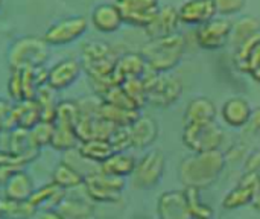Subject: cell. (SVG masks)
Masks as SVG:
<instances>
[{"label":"cell","mask_w":260,"mask_h":219,"mask_svg":"<svg viewBox=\"0 0 260 219\" xmlns=\"http://www.w3.org/2000/svg\"><path fill=\"white\" fill-rule=\"evenodd\" d=\"M67 197V191L61 189L55 183H46L37 187L30 197V203L37 210H56Z\"/></svg>","instance_id":"24"},{"label":"cell","mask_w":260,"mask_h":219,"mask_svg":"<svg viewBox=\"0 0 260 219\" xmlns=\"http://www.w3.org/2000/svg\"><path fill=\"white\" fill-rule=\"evenodd\" d=\"M213 3L216 8V14L224 17L239 12L244 8L245 0H213Z\"/></svg>","instance_id":"40"},{"label":"cell","mask_w":260,"mask_h":219,"mask_svg":"<svg viewBox=\"0 0 260 219\" xmlns=\"http://www.w3.org/2000/svg\"><path fill=\"white\" fill-rule=\"evenodd\" d=\"M88 27V21L82 15H72V17H64L55 23H52L43 38L49 46H66L78 38H81Z\"/></svg>","instance_id":"8"},{"label":"cell","mask_w":260,"mask_h":219,"mask_svg":"<svg viewBox=\"0 0 260 219\" xmlns=\"http://www.w3.org/2000/svg\"><path fill=\"white\" fill-rule=\"evenodd\" d=\"M260 32V21L253 17V15H245V17H241L236 24L233 26V30H232V40H233V44H235V49L239 47L244 41H247L248 38H251L253 35L259 34Z\"/></svg>","instance_id":"34"},{"label":"cell","mask_w":260,"mask_h":219,"mask_svg":"<svg viewBox=\"0 0 260 219\" xmlns=\"http://www.w3.org/2000/svg\"><path fill=\"white\" fill-rule=\"evenodd\" d=\"M8 96L12 102H20L24 101V93H23V81H21V73L20 70H11V76L8 79Z\"/></svg>","instance_id":"39"},{"label":"cell","mask_w":260,"mask_h":219,"mask_svg":"<svg viewBox=\"0 0 260 219\" xmlns=\"http://www.w3.org/2000/svg\"><path fill=\"white\" fill-rule=\"evenodd\" d=\"M180 21L187 24H203L216 15L213 0H187L178 9Z\"/></svg>","instance_id":"19"},{"label":"cell","mask_w":260,"mask_h":219,"mask_svg":"<svg viewBox=\"0 0 260 219\" xmlns=\"http://www.w3.org/2000/svg\"><path fill=\"white\" fill-rule=\"evenodd\" d=\"M0 189H2V187H0ZM0 197H3V195H0Z\"/></svg>","instance_id":"51"},{"label":"cell","mask_w":260,"mask_h":219,"mask_svg":"<svg viewBox=\"0 0 260 219\" xmlns=\"http://www.w3.org/2000/svg\"><path fill=\"white\" fill-rule=\"evenodd\" d=\"M136 163L137 160L128 154V152H114L111 154L104 163L99 165V171L117 177V178H128L133 175L134 169H136Z\"/></svg>","instance_id":"25"},{"label":"cell","mask_w":260,"mask_h":219,"mask_svg":"<svg viewBox=\"0 0 260 219\" xmlns=\"http://www.w3.org/2000/svg\"><path fill=\"white\" fill-rule=\"evenodd\" d=\"M91 23L99 32L111 34L122 26L123 18L116 3H101L91 12Z\"/></svg>","instance_id":"23"},{"label":"cell","mask_w":260,"mask_h":219,"mask_svg":"<svg viewBox=\"0 0 260 219\" xmlns=\"http://www.w3.org/2000/svg\"><path fill=\"white\" fill-rule=\"evenodd\" d=\"M41 120V108L35 99H24L14 102V123L15 128L30 130Z\"/></svg>","instance_id":"27"},{"label":"cell","mask_w":260,"mask_h":219,"mask_svg":"<svg viewBox=\"0 0 260 219\" xmlns=\"http://www.w3.org/2000/svg\"><path fill=\"white\" fill-rule=\"evenodd\" d=\"M108 142L113 146L114 152H126L129 148H133L129 127H116L110 134Z\"/></svg>","instance_id":"38"},{"label":"cell","mask_w":260,"mask_h":219,"mask_svg":"<svg viewBox=\"0 0 260 219\" xmlns=\"http://www.w3.org/2000/svg\"><path fill=\"white\" fill-rule=\"evenodd\" d=\"M146 61L142 56V53H134V52H128L123 53L120 56H117L116 59V66L113 70V79L114 84L120 85L122 82L133 79V78H140L143 75V72L146 70Z\"/></svg>","instance_id":"17"},{"label":"cell","mask_w":260,"mask_h":219,"mask_svg":"<svg viewBox=\"0 0 260 219\" xmlns=\"http://www.w3.org/2000/svg\"><path fill=\"white\" fill-rule=\"evenodd\" d=\"M248 127L251 128L253 133H256V134L260 136V107H257L256 110H253V116H251V120H250Z\"/></svg>","instance_id":"43"},{"label":"cell","mask_w":260,"mask_h":219,"mask_svg":"<svg viewBox=\"0 0 260 219\" xmlns=\"http://www.w3.org/2000/svg\"><path fill=\"white\" fill-rule=\"evenodd\" d=\"M186 41L183 35L174 34L163 38L149 40L140 50L146 66L157 73H168L177 67L184 55Z\"/></svg>","instance_id":"2"},{"label":"cell","mask_w":260,"mask_h":219,"mask_svg":"<svg viewBox=\"0 0 260 219\" xmlns=\"http://www.w3.org/2000/svg\"><path fill=\"white\" fill-rule=\"evenodd\" d=\"M0 219H3V216H2V215H0Z\"/></svg>","instance_id":"48"},{"label":"cell","mask_w":260,"mask_h":219,"mask_svg":"<svg viewBox=\"0 0 260 219\" xmlns=\"http://www.w3.org/2000/svg\"><path fill=\"white\" fill-rule=\"evenodd\" d=\"M120 85L139 110L143 105H146V85H145L142 78L128 79V81L122 82Z\"/></svg>","instance_id":"37"},{"label":"cell","mask_w":260,"mask_h":219,"mask_svg":"<svg viewBox=\"0 0 260 219\" xmlns=\"http://www.w3.org/2000/svg\"><path fill=\"white\" fill-rule=\"evenodd\" d=\"M251 207H253L254 210L260 212V180L259 183H257V187H256V194H254V200H253V203H251Z\"/></svg>","instance_id":"45"},{"label":"cell","mask_w":260,"mask_h":219,"mask_svg":"<svg viewBox=\"0 0 260 219\" xmlns=\"http://www.w3.org/2000/svg\"><path fill=\"white\" fill-rule=\"evenodd\" d=\"M244 172H251L260 177V149H253L244 160Z\"/></svg>","instance_id":"41"},{"label":"cell","mask_w":260,"mask_h":219,"mask_svg":"<svg viewBox=\"0 0 260 219\" xmlns=\"http://www.w3.org/2000/svg\"><path fill=\"white\" fill-rule=\"evenodd\" d=\"M250 76H251L256 82H259L260 84V66L256 69V70H253V72L250 73Z\"/></svg>","instance_id":"46"},{"label":"cell","mask_w":260,"mask_h":219,"mask_svg":"<svg viewBox=\"0 0 260 219\" xmlns=\"http://www.w3.org/2000/svg\"><path fill=\"white\" fill-rule=\"evenodd\" d=\"M49 55V44L43 37L26 35L11 43L6 52V61L11 70H26L43 67Z\"/></svg>","instance_id":"3"},{"label":"cell","mask_w":260,"mask_h":219,"mask_svg":"<svg viewBox=\"0 0 260 219\" xmlns=\"http://www.w3.org/2000/svg\"><path fill=\"white\" fill-rule=\"evenodd\" d=\"M37 209L30 201L0 197V215L3 219H32Z\"/></svg>","instance_id":"31"},{"label":"cell","mask_w":260,"mask_h":219,"mask_svg":"<svg viewBox=\"0 0 260 219\" xmlns=\"http://www.w3.org/2000/svg\"><path fill=\"white\" fill-rule=\"evenodd\" d=\"M133 148L145 149L154 145L158 137V123L154 117L140 114V117L129 127Z\"/></svg>","instance_id":"20"},{"label":"cell","mask_w":260,"mask_h":219,"mask_svg":"<svg viewBox=\"0 0 260 219\" xmlns=\"http://www.w3.org/2000/svg\"><path fill=\"white\" fill-rule=\"evenodd\" d=\"M253 116L251 104L242 96L229 98L221 107V117L225 125L232 128H244L250 123Z\"/></svg>","instance_id":"15"},{"label":"cell","mask_w":260,"mask_h":219,"mask_svg":"<svg viewBox=\"0 0 260 219\" xmlns=\"http://www.w3.org/2000/svg\"><path fill=\"white\" fill-rule=\"evenodd\" d=\"M158 219H190L184 189L166 191L157 200Z\"/></svg>","instance_id":"14"},{"label":"cell","mask_w":260,"mask_h":219,"mask_svg":"<svg viewBox=\"0 0 260 219\" xmlns=\"http://www.w3.org/2000/svg\"><path fill=\"white\" fill-rule=\"evenodd\" d=\"M216 114L218 110L212 99L206 96H197L187 102L183 114V122L184 125L209 123V122H215Z\"/></svg>","instance_id":"18"},{"label":"cell","mask_w":260,"mask_h":219,"mask_svg":"<svg viewBox=\"0 0 260 219\" xmlns=\"http://www.w3.org/2000/svg\"><path fill=\"white\" fill-rule=\"evenodd\" d=\"M14 171H17V169H12V168H0V187H2V189H3L6 180L9 178V175H11Z\"/></svg>","instance_id":"44"},{"label":"cell","mask_w":260,"mask_h":219,"mask_svg":"<svg viewBox=\"0 0 260 219\" xmlns=\"http://www.w3.org/2000/svg\"><path fill=\"white\" fill-rule=\"evenodd\" d=\"M0 6H2V0H0Z\"/></svg>","instance_id":"50"},{"label":"cell","mask_w":260,"mask_h":219,"mask_svg":"<svg viewBox=\"0 0 260 219\" xmlns=\"http://www.w3.org/2000/svg\"><path fill=\"white\" fill-rule=\"evenodd\" d=\"M140 78L146 85V104H151L152 107L169 108L183 93L181 81L172 75L157 73L151 67H146Z\"/></svg>","instance_id":"4"},{"label":"cell","mask_w":260,"mask_h":219,"mask_svg":"<svg viewBox=\"0 0 260 219\" xmlns=\"http://www.w3.org/2000/svg\"><path fill=\"white\" fill-rule=\"evenodd\" d=\"M227 155L219 151L198 152L184 157L178 165V180L184 187L204 191L213 186L222 175Z\"/></svg>","instance_id":"1"},{"label":"cell","mask_w":260,"mask_h":219,"mask_svg":"<svg viewBox=\"0 0 260 219\" xmlns=\"http://www.w3.org/2000/svg\"><path fill=\"white\" fill-rule=\"evenodd\" d=\"M35 189L37 187L34 184L32 177L24 169H17L9 175L2 192H3V197L12 198V200L29 201Z\"/></svg>","instance_id":"22"},{"label":"cell","mask_w":260,"mask_h":219,"mask_svg":"<svg viewBox=\"0 0 260 219\" xmlns=\"http://www.w3.org/2000/svg\"><path fill=\"white\" fill-rule=\"evenodd\" d=\"M84 192L93 203L114 204L122 200V194L126 187L125 178L108 175L102 171H93L84 177Z\"/></svg>","instance_id":"5"},{"label":"cell","mask_w":260,"mask_h":219,"mask_svg":"<svg viewBox=\"0 0 260 219\" xmlns=\"http://www.w3.org/2000/svg\"><path fill=\"white\" fill-rule=\"evenodd\" d=\"M76 151L81 159L91 162V163H98V165L104 163L111 154H114V149L107 139L82 140V142H79Z\"/></svg>","instance_id":"26"},{"label":"cell","mask_w":260,"mask_h":219,"mask_svg":"<svg viewBox=\"0 0 260 219\" xmlns=\"http://www.w3.org/2000/svg\"><path fill=\"white\" fill-rule=\"evenodd\" d=\"M0 149L8 151L20 159H23L27 165L34 162L40 149L32 143L29 130L24 128H14L9 131H2L0 133Z\"/></svg>","instance_id":"11"},{"label":"cell","mask_w":260,"mask_h":219,"mask_svg":"<svg viewBox=\"0 0 260 219\" xmlns=\"http://www.w3.org/2000/svg\"><path fill=\"white\" fill-rule=\"evenodd\" d=\"M3 131V123H2V120H0V133Z\"/></svg>","instance_id":"47"},{"label":"cell","mask_w":260,"mask_h":219,"mask_svg":"<svg viewBox=\"0 0 260 219\" xmlns=\"http://www.w3.org/2000/svg\"><path fill=\"white\" fill-rule=\"evenodd\" d=\"M90 201V198L84 200L81 197L67 195L56 210L64 216V219H93L94 207Z\"/></svg>","instance_id":"30"},{"label":"cell","mask_w":260,"mask_h":219,"mask_svg":"<svg viewBox=\"0 0 260 219\" xmlns=\"http://www.w3.org/2000/svg\"><path fill=\"white\" fill-rule=\"evenodd\" d=\"M260 177L251 172H244L238 183L224 195L221 206L225 210H238L247 206H251L256 194V187Z\"/></svg>","instance_id":"12"},{"label":"cell","mask_w":260,"mask_h":219,"mask_svg":"<svg viewBox=\"0 0 260 219\" xmlns=\"http://www.w3.org/2000/svg\"><path fill=\"white\" fill-rule=\"evenodd\" d=\"M178 23H180L178 9L172 5H166L157 11L154 20L151 21V24L145 30L151 40L163 38V37H169V35L177 34Z\"/></svg>","instance_id":"16"},{"label":"cell","mask_w":260,"mask_h":219,"mask_svg":"<svg viewBox=\"0 0 260 219\" xmlns=\"http://www.w3.org/2000/svg\"><path fill=\"white\" fill-rule=\"evenodd\" d=\"M98 114L114 127H131L140 117V110H126L101 101Z\"/></svg>","instance_id":"29"},{"label":"cell","mask_w":260,"mask_h":219,"mask_svg":"<svg viewBox=\"0 0 260 219\" xmlns=\"http://www.w3.org/2000/svg\"><path fill=\"white\" fill-rule=\"evenodd\" d=\"M32 219H64L58 210H37Z\"/></svg>","instance_id":"42"},{"label":"cell","mask_w":260,"mask_h":219,"mask_svg":"<svg viewBox=\"0 0 260 219\" xmlns=\"http://www.w3.org/2000/svg\"><path fill=\"white\" fill-rule=\"evenodd\" d=\"M29 134H30L32 143L41 151L43 148L50 146L52 136H53V122L40 120L35 127L29 130Z\"/></svg>","instance_id":"36"},{"label":"cell","mask_w":260,"mask_h":219,"mask_svg":"<svg viewBox=\"0 0 260 219\" xmlns=\"http://www.w3.org/2000/svg\"><path fill=\"white\" fill-rule=\"evenodd\" d=\"M78 145H79V139H78L76 130L73 127L53 123V136H52L50 146L55 151L67 152V151L76 149Z\"/></svg>","instance_id":"32"},{"label":"cell","mask_w":260,"mask_h":219,"mask_svg":"<svg viewBox=\"0 0 260 219\" xmlns=\"http://www.w3.org/2000/svg\"><path fill=\"white\" fill-rule=\"evenodd\" d=\"M183 145L192 152H209L219 151L225 136L224 130L216 122L209 123H197V125H184L183 128Z\"/></svg>","instance_id":"6"},{"label":"cell","mask_w":260,"mask_h":219,"mask_svg":"<svg viewBox=\"0 0 260 219\" xmlns=\"http://www.w3.org/2000/svg\"><path fill=\"white\" fill-rule=\"evenodd\" d=\"M82 73V64L73 58H64L47 69V85L61 91L73 85Z\"/></svg>","instance_id":"13"},{"label":"cell","mask_w":260,"mask_h":219,"mask_svg":"<svg viewBox=\"0 0 260 219\" xmlns=\"http://www.w3.org/2000/svg\"><path fill=\"white\" fill-rule=\"evenodd\" d=\"M123 23L146 29L160 9L158 0H116Z\"/></svg>","instance_id":"10"},{"label":"cell","mask_w":260,"mask_h":219,"mask_svg":"<svg viewBox=\"0 0 260 219\" xmlns=\"http://www.w3.org/2000/svg\"><path fill=\"white\" fill-rule=\"evenodd\" d=\"M190 219H200V218H190Z\"/></svg>","instance_id":"49"},{"label":"cell","mask_w":260,"mask_h":219,"mask_svg":"<svg viewBox=\"0 0 260 219\" xmlns=\"http://www.w3.org/2000/svg\"><path fill=\"white\" fill-rule=\"evenodd\" d=\"M235 64L238 70L250 75L260 66V32L235 49Z\"/></svg>","instance_id":"21"},{"label":"cell","mask_w":260,"mask_h":219,"mask_svg":"<svg viewBox=\"0 0 260 219\" xmlns=\"http://www.w3.org/2000/svg\"><path fill=\"white\" fill-rule=\"evenodd\" d=\"M84 174H81L75 166L67 162H59L52 172V183L59 186L64 191H75L82 187Z\"/></svg>","instance_id":"28"},{"label":"cell","mask_w":260,"mask_h":219,"mask_svg":"<svg viewBox=\"0 0 260 219\" xmlns=\"http://www.w3.org/2000/svg\"><path fill=\"white\" fill-rule=\"evenodd\" d=\"M183 189H184V194H186L187 207H189V212H190L192 218L213 219L215 210H213V207H210L203 200L200 189H195V187H183Z\"/></svg>","instance_id":"33"},{"label":"cell","mask_w":260,"mask_h":219,"mask_svg":"<svg viewBox=\"0 0 260 219\" xmlns=\"http://www.w3.org/2000/svg\"><path fill=\"white\" fill-rule=\"evenodd\" d=\"M166 171V157L160 149H151L136 163L131 175L133 186L140 191H149L160 184Z\"/></svg>","instance_id":"7"},{"label":"cell","mask_w":260,"mask_h":219,"mask_svg":"<svg viewBox=\"0 0 260 219\" xmlns=\"http://www.w3.org/2000/svg\"><path fill=\"white\" fill-rule=\"evenodd\" d=\"M232 30H233V24L227 18L215 17L198 26L197 41L206 50H218L229 43L232 37Z\"/></svg>","instance_id":"9"},{"label":"cell","mask_w":260,"mask_h":219,"mask_svg":"<svg viewBox=\"0 0 260 219\" xmlns=\"http://www.w3.org/2000/svg\"><path fill=\"white\" fill-rule=\"evenodd\" d=\"M79 116H81V110H79V104L76 101H59L56 104L53 123L73 127L76 130Z\"/></svg>","instance_id":"35"}]
</instances>
